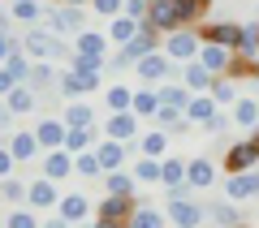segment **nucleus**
<instances>
[{
    "instance_id": "43",
    "label": "nucleus",
    "mask_w": 259,
    "mask_h": 228,
    "mask_svg": "<svg viewBox=\"0 0 259 228\" xmlns=\"http://www.w3.org/2000/svg\"><path fill=\"white\" fill-rule=\"evenodd\" d=\"M164 185L173 190V185H186V164L182 159H164Z\"/></svg>"
},
{
    "instance_id": "2",
    "label": "nucleus",
    "mask_w": 259,
    "mask_h": 228,
    "mask_svg": "<svg viewBox=\"0 0 259 228\" xmlns=\"http://www.w3.org/2000/svg\"><path fill=\"white\" fill-rule=\"evenodd\" d=\"M199 52H203V47H199V39H194L190 30H173V35L164 39V56H168V61H177V65H182V61H194Z\"/></svg>"
},
{
    "instance_id": "25",
    "label": "nucleus",
    "mask_w": 259,
    "mask_h": 228,
    "mask_svg": "<svg viewBox=\"0 0 259 228\" xmlns=\"http://www.w3.org/2000/svg\"><path fill=\"white\" fill-rule=\"evenodd\" d=\"M160 103H164V108H177V112H186V108H190V86H160Z\"/></svg>"
},
{
    "instance_id": "34",
    "label": "nucleus",
    "mask_w": 259,
    "mask_h": 228,
    "mask_svg": "<svg viewBox=\"0 0 259 228\" xmlns=\"http://www.w3.org/2000/svg\"><path fill=\"white\" fill-rule=\"evenodd\" d=\"M130 112H134V117H156L160 112V95L156 91H134V108Z\"/></svg>"
},
{
    "instance_id": "42",
    "label": "nucleus",
    "mask_w": 259,
    "mask_h": 228,
    "mask_svg": "<svg viewBox=\"0 0 259 228\" xmlns=\"http://www.w3.org/2000/svg\"><path fill=\"white\" fill-rule=\"evenodd\" d=\"M48 82H52V65H48V61H35V65H30V82H26V86L44 91Z\"/></svg>"
},
{
    "instance_id": "16",
    "label": "nucleus",
    "mask_w": 259,
    "mask_h": 228,
    "mask_svg": "<svg viewBox=\"0 0 259 228\" xmlns=\"http://www.w3.org/2000/svg\"><path fill=\"white\" fill-rule=\"evenodd\" d=\"M30 207H35V211H44V207H61L52 177H39V181H30Z\"/></svg>"
},
{
    "instance_id": "35",
    "label": "nucleus",
    "mask_w": 259,
    "mask_h": 228,
    "mask_svg": "<svg viewBox=\"0 0 259 228\" xmlns=\"http://www.w3.org/2000/svg\"><path fill=\"white\" fill-rule=\"evenodd\" d=\"M91 142H95V129H65V146H61V151L74 155V151H87Z\"/></svg>"
},
{
    "instance_id": "32",
    "label": "nucleus",
    "mask_w": 259,
    "mask_h": 228,
    "mask_svg": "<svg viewBox=\"0 0 259 228\" xmlns=\"http://www.w3.org/2000/svg\"><path fill=\"white\" fill-rule=\"evenodd\" d=\"M134 185H139V181L125 177V173H108V177H104V190H108V194H121V198H134Z\"/></svg>"
},
{
    "instance_id": "26",
    "label": "nucleus",
    "mask_w": 259,
    "mask_h": 228,
    "mask_svg": "<svg viewBox=\"0 0 259 228\" xmlns=\"http://www.w3.org/2000/svg\"><path fill=\"white\" fill-rule=\"evenodd\" d=\"M139 26H143V22H134V18H125V13H121V18H112V26H108V39H117V43L125 47L130 39L139 35Z\"/></svg>"
},
{
    "instance_id": "44",
    "label": "nucleus",
    "mask_w": 259,
    "mask_h": 228,
    "mask_svg": "<svg viewBox=\"0 0 259 228\" xmlns=\"http://www.w3.org/2000/svg\"><path fill=\"white\" fill-rule=\"evenodd\" d=\"M74 168L82 177H95V173H104V164H100V155H95V151H87V155H78L74 159Z\"/></svg>"
},
{
    "instance_id": "40",
    "label": "nucleus",
    "mask_w": 259,
    "mask_h": 228,
    "mask_svg": "<svg viewBox=\"0 0 259 228\" xmlns=\"http://www.w3.org/2000/svg\"><path fill=\"white\" fill-rule=\"evenodd\" d=\"M233 121H238V125H255L259 121V103L255 99H238L233 103Z\"/></svg>"
},
{
    "instance_id": "47",
    "label": "nucleus",
    "mask_w": 259,
    "mask_h": 228,
    "mask_svg": "<svg viewBox=\"0 0 259 228\" xmlns=\"http://www.w3.org/2000/svg\"><path fill=\"white\" fill-rule=\"evenodd\" d=\"M91 9H95V13H108V18H112V13H125V0H91Z\"/></svg>"
},
{
    "instance_id": "39",
    "label": "nucleus",
    "mask_w": 259,
    "mask_h": 228,
    "mask_svg": "<svg viewBox=\"0 0 259 228\" xmlns=\"http://www.w3.org/2000/svg\"><path fill=\"white\" fill-rule=\"evenodd\" d=\"M130 228H164V215L151 207H139L134 215H130Z\"/></svg>"
},
{
    "instance_id": "49",
    "label": "nucleus",
    "mask_w": 259,
    "mask_h": 228,
    "mask_svg": "<svg viewBox=\"0 0 259 228\" xmlns=\"http://www.w3.org/2000/svg\"><path fill=\"white\" fill-rule=\"evenodd\" d=\"M13 164H18L13 151H9V146H0V181H9V177H13Z\"/></svg>"
},
{
    "instance_id": "48",
    "label": "nucleus",
    "mask_w": 259,
    "mask_h": 228,
    "mask_svg": "<svg viewBox=\"0 0 259 228\" xmlns=\"http://www.w3.org/2000/svg\"><path fill=\"white\" fill-rule=\"evenodd\" d=\"M212 99H238V91H233V82H225V78H216V82H212Z\"/></svg>"
},
{
    "instance_id": "50",
    "label": "nucleus",
    "mask_w": 259,
    "mask_h": 228,
    "mask_svg": "<svg viewBox=\"0 0 259 228\" xmlns=\"http://www.w3.org/2000/svg\"><path fill=\"white\" fill-rule=\"evenodd\" d=\"M13 52H18V47H13V39H9V30H0V65L9 61Z\"/></svg>"
},
{
    "instance_id": "8",
    "label": "nucleus",
    "mask_w": 259,
    "mask_h": 228,
    "mask_svg": "<svg viewBox=\"0 0 259 228\" xmlns=\"http://www.w3.org/2000/svg\"><path fill=\"white\" fill-rule=\"evenodd\" d=\"M104 134L117 138V142H130V138H139V117L134 112H112V117H104Z\"/></svg>"
},
{
    "instance_id": "30",
    "label": "nucleus",
    "mask_w": 259,
    "mask_h": 228,
    "mask_svg": "<svg viewBox=\"0 0 259 228\" xmlns=\"http://www.w3.org/2000/svg\"><path fill=\"white\" fill-rule=\"evenodd\" d=\"M91 121H95V112L87 103H69L65 108V129H91Z\"/></svg>"
},
{
    "instance_id": "11",
    "label": "nucleus",
    "mask_w": 259,
    "mask_h": 228,
    "mask_svg": "<svg viewBox=\"0 0 259 228\" xmlns=\"http://www.w3.org/2000/svg\"><path fill=\"white\" fill-rule=\"evenodd\" d=\"M100 86V73H78V69H65L61 73V95L69 99V95H87Z\"/></svg>"
},
{
    "instance_id": "58",
    "label": "nucleus",
    "mask_w": 259,
    "mask_h": 228,
    "mask_svg": "<svg viewBox=\"0 0 259 228\" xmlns=\"http://www.w3.org/2000/svg\"><path fill=\"white\" fill-rule=\"evenodd\" d=\"M255 138H259V134H255Z\"/></svg>"
},
{
    "instance_id": "27",
    "label": "nucleus",
    "mask_w": 259,
    "mask_h": 228,
    "mask_svg": "<svg viewBox=\"0 0 259 228\" xmlns=\"http://www.w3.org/2000/svg\"><path fill=\"white\" fill-rule=\"evenodd\" d=\"M134 181H147V185L164 181V164H160V159H151V155H143L139 164H134Z\"/></svg>"
},
{
    "instance_id": "7",
    "label": "nucleus",
    "mask_w": 259,
    "mask_h": 228,
    "mask_svg": "<svg viewBox=\"0 0 259 228\" xmlns=\"http://www.w3.org/2000/svg\"><path fill=\"white\" fill-rule=\"evenodd\" d=\"M48 26H52V35H82V13H78V5H61V9H52Z\"/></svg>"
},
{
    "instance_id": "18",
    "label": "nucleus",
    "mask_w": 259,
    "mask_h": 228,
    "mask_svg": "<svg viewBox=\"0 0 259 228\" xmlns=\"http://www.w3.org/2000/svg\"><path fill=\"white\" fill-rule=\"evenodd\" d=\"M134 198H121V194H108V198L100 202V219H130L134 215Z\"/></svg>"
},
{
    "instance_id": "38",
    "label": "nucleus",
    "mask_w": 259,
    "mask_h": 228,
    "mask_svg": "<svg viewBox=\"0 0 259 228\" xmlns=\"http://www.w3.org/2000/svg\"><path fill=\"white\" fill-rule=\"evenodd\" d=\"M0 198H5V202H30V185L9 177V181H0Z\"/></svg>"
},
{
    "instance_id": "31",
    "label": "nucleus",
    "mask_w": 259,
    "mask_h": 228,
    "mask_svg": "<svg viewBox=\"0 0 259 228\" xmlns=\"http://www.w3.org/2000/svg\"><path fill=\"white\" fill-rule=\"evenodd\" d=\"M39 13H48L39 0H13V5H9V18L13 22H39Z\"/></svg>"
},
{
    "instance_id": "13",
    "label": "nucleus",
    "mask_w": 259,
    "mask_h": 228,
    "mask_svg": "<svg viewBox=\"0 0 259 228\" xmlns=\"http://www.w3.org/2000/svg\"><path fill=\"white\" fill-rule=\"evenodd\" d=\"M147 26H156V30H168V35H173V30L182 26V18H177V9H173V0H151Z\"/></svg>"
},
{
    "instance_id": "37",
    "label": "nucleus",
    "mask_w": 259,
    "mask_h": 228,
    "mask_svg": "<svg viewBox=\"0 0 259 228\" xmlns=\"http://www.w3.org/2000/svg\"><path fill=\"white\" fill-rule=\"evenodd\" d=\"M30 65H35V61H30V56H26V52L18 47V52H13L9 61H5V69H9L13 78H18V82H30Z\"/></svg>"
},
{
    "instance_id": "21",
    "label": "nucleus",
    "mask_w": 259,
    "mask_h": 228,
    "mask_svg": "<svg viewBox=\"0 0 259 228\" xmlns=\"http://www.w3.org/2000/svg\"><path fill=\"white\" fill-rule=\"evenodd\" d=\"M5 103H9V112H13V117H26V112L35 108V86H26V82H22V86H13V91L5 95Z\"/></svg>"
},
{
    "instance_id": "14",
    "label": "nucleus",
    "mask_w": 259,
    "mask_h": 228,
    "mask_svg": "<svg viewBox=\"0 0 259 228\" xmlns=\"http://www.w3.org/2000/svg\"><path fill=\"white\" fill-rule=\"evenodd\" d=\"M35 138H39V146H44V151H61V146H65V121L44 117V121L35 125Z\"/></svg>"
},
{
    "instance_id": "55",
    "label": "nucleus",
    "mask_w": 259,
    "mask_h": 228,
    "mask_svg": "<svg viewBox=\"0 0 259 228\" xmlns=\"http://www.w3.org/2000/svg\"><path fill=\"white\" fill-rule=\"evenodd\" d=\"M61 5H91V0H61Z\"/></svg>"
},
{
    "instance_id": "10",
    "label": "nucleus",
    "mask_w": 259,
    "mask_h": 228,
    "mask_svg": "<svg viewBox=\"0 0 259 228\" xmlns=\"http://www.w3.org/2000/svg\"><path fill=\"white\" fill-rule=\"evenodd\" d=\"M168 73H177V61H168L164 52H151L139 61V78L143 82H160V78H168Z\"/></svg>"
},
{
    "instance_id": "23",
    "label": "nucleus",
    "mask_w": 259,
    "mask_h": 228,
    "mask_svg": "<svg viewBox=\"0 0 259 228\" xmlns=\"http://www.w3.org/2000/svg\"><path fill=\"white\" fill-rule=\"evenodd\" d=\"M212 177H216L212 159H190V164H186V181H190L194 190H207V185H212Z\"/></svg>"
},
{
    "instance_id": "54",
    "label": "nucleus",
    "mask_w": 259,
    "mask_h": 228,
    "mask_svg": "<svg viewBox=\"0 0 259 228\" xmlns=\"http://www.w3.org/2000/svg\"><path fill=\"white\" fill-rule=\"evenodd\" d=\"M48 228H74L69 219H48Z\"/></svg>"
},
{
    "instance_id": "22",
    "label": "nucleus",
    "mask_w": 259,
    "mask_h": 228,
    "mask_svg": "<svg viewBox=\"0 0 259 228\" xmlns=\"http://www.w3.org/2000/svg\"><path fill=\"white\" fill-rule=\"evenodd\" d=\"M69 168H74V155H69V151H48V159H44V177L65 181V177H69Z\"/></svg>"
},
{
    "instance_id": "28",
    "label": "nucleus",
    "mask_w": 259,
    "mask_h": 228,
    "mask_svg": "<svg viewBox=\"0 0 259 228\" xmlns=\"http://www.w3.org/2000/svg\"><path fill=\"white\" fill-rule=\"evenodd\" d=\"M207 5H212V0H173V9H177V18H182V26L199 22V18L207 13Z\"/></svg>"
},
{
    "instance_id": "53",
    "label": "nucleus",
    "mask_w": 259,
    "mask_h": 228,
    "mask_svg": "<svg viewBox=\"0 0 259 228\" xmlns=\"http://www.w3.org/2000/svg\"><path fill=\"white\" fill-rule=\"evenodd\" d=\"M91 228H130V219H95Z\"/></svg>"
},
{
    "instance_id": "6",
    "label": "nucleus",
    "mask_w": 259,
    "mask_h": 228,
    "mask_svg": "<svg viewBox=\"0 0 259 228\" xmlns=\"http://www.w3.org/2000/svg\"><path fill=\"white\" fill-rule=\"evenodd\" d=\"M203 39H207V43L229 47V52H238V47H242V26H233V22H207Z\"/></svg>"
},
{
    "instance_id": "3",
    "label": "nucleus",
    "mask_w": 259,
    "mask_h": 228,
    "mask_svg": "<svg viewBox=\"0 0 259 228\" xmlns=\"http://www.w3.org/2000/svg\"><path fill=\"white\" fill-rule=\"evenodd\" d=\"M255 164H259V138H250V142H233L229 155H225V168H229V173H250Z\"/></svg>"
},
{
    "instance_id": "52",
    "label": "nucleus",
    "mask_w": 259,
    "mask_h": 228,
    "mask_svg": "<svg viewBox=\"0 0 259 228\" xmlns=\"http://www.w3.org/2000/svg\"><path fill=\"white\" fill-rule=\"evenodd\" d=\"M13 129V112H9V103H0V134H9Z\"/></svg>"
},
{
    "instance_id": "24",
    "label": "nucleus",
    "mask_w": 259,
    "mask_h": 228,
    "mask_svg": "<svg viewBox=\"0 0 259 228\" xmlns=\"http://www.w3.org/2000/svg\"><path fill=\"white\" fill-rule=\"evenodd\" d=\"M182 82L190 86V91H207V86H212L216 78H212V69H207V65L190 61V65H186V73H182Z\"/></svg>"
},
{
    "instance_id": "15",
    "label": "nucleus",
    "mask_w": 259,
    "mask_h": 228,
    "mask_svg": "<svg viewBox=\"0 0 259 228\" xmlns=\"http://www.w3.org/2000/svg\"><path fill=\"white\" fill-rule=\"evenodd\" d=\"M95 155H100L104 173H121V164H125V142H117V138H104V142L95 146Z\"/></svg>"
},
{
    "instance_id": "45",
    "label": "nucleus",
    "mask_w": 259,
    "mask_h": 228,
    "mask_svg": "<svg viewBox=\"0 0 259 228\" xmlns=\"http://www.w3.org/2000/svg\"><path fill=\"white\" fill-rule=\"evenodd\" d=\"M147 13H151V0H125V18L147 22Z\"/></svg>"
},
{
    "instance_id": "9",
    "label": "nucleus",
    "mask_w": 259,
    "mask_h": 228,
    "mask_svg": "<svg viewBox=\"0 0 259 228\" xmlns=\"http://www.w3.org/2000/svg\"><path fill=\"white\" fill-rule=\"evenodd\" d=\"M186 117H190V121H199V125H207V134H216V129L225 125V117L216 112V99H212V95H207V99L199 95V99H194L190 108H186Z\"/></svg>"
},
{
    "instance_id": "56",
    "label": "nucleus",
    "mask_w": 259,
    "mask_h": 228,
    "mask_svg": "<svg viewBox=\"0 0 259 228\" xmlns=\"http://www.w3.org/2000/svg\"><path fill=\"white\" fill-rule=\"evenodd\" d=\"M233 228H246V224H233Z\"/></svg>"
},
{
    "instance_id": "41",
    "label": "nucleus",
    "mask_w": 259,
    "mask_h": 228,
    "mask_svg": "<svg viewBox=\"0 0 259 228\" xmlns=\"http://www.w3.org/2000/svg\"><path fill=\"white\" fill-rule=\"evenodd\" d=\"M164 146H168V138H164V134H143L139 151H143V155H151V159H160V155H164Z\"/></svg>"
},
{
    "instance_id": "17",
    "label": "nucleus",
    "mask_w": 259,
    "mask_h": 228,
    "mask_svg": "<svg viewBox=\"0 0 259 228\" xmlns=\"http://www.w3.org/2000/svg\"><path fill=\"white\" fill-rule=\"evenodd\" d=\"M9 151H13V159H35L39 151H44V146H39V138H35V129H22V134H13L9 138Z\"/></svg>"
},
{
    "instance_id": "4",
    "label": "nucleus",
    "mask_w": 259,
    "mask_h": 228,
    "mask_svg": "<svg viewBox=\"0 0 259 228\" xmlns=\"http://www.w3.org/2000/svg\"><path fill=\"white\" fill-rule=\"evenodd\" d=\"M156 47H164V43H160V30L143 22V26H139V35H134V39H130V43H125V56H130V61H134V65H139L143 56H151V52H156Z\"/></svg>"
},
{
    "instance_id": "20",
    "label": "nucleus",
    "mask_w": 259,
    "mask_h": 228,
    "mask_svg": "<svg viewBox=\"0 0 259 228\" xmlns=\"http://www.w3.org/2000/svg\"><path fill=\"white\" fill-rule=\"evenodd\" d=\"M74 52L87 56V61H100L104 65V35H95V30H82V35L74 39Z\"/></svg>"
},
{
    "instance_id": "1",
    "label": "nucleus",
    "mask_w": 259,
    "mask_h": 228,
    "mask_svg": "<svg viewBox=\"0 0 259 228\" xmlns=\"http://www.w3.org/2000/svg\"><path fill=\"white\" fill-rule=\"evenodd\" d=\"M22 52H26L30 61H61V56H69V47H65L56 35H48V30H26Z\"/></svg>"
},
{
    "instance_id": "19",
    "label": "nucleus",
    "mask_w": 259,
    "mask_h": 228,
    "mask_svg": "<svg viewBox=\"0 0 259 228\" xmlns=\"http://www.w3.org/2000/svg\"><path fill=\"white\" fill-rule=\"evenodd\" d=\"M199 65H207L212 73H225L233 65V52H229V47H221V43H207L203 52H199Z\"/></svg>"
},
{
    "instance_id": "57",
    "label": "nucleus",
    "mask_w": 259,
    "mask_h": 228,
    "mask_svg": "<svg viewBox=\"0 0 259 228\" xmlns=\"http://www.w3.org/2000/svg\"><path fill=\"white\" fill-rule=\"evenodd\" d=\"M0 138H5V134H0ZM0 146H5V142H0Z\"/></svg>"
},
{
    "instance_id": "36",
    "label": "nucleus",
    "mask_w": 259,
    "mask_h": 228,
    "mask_svg": "<svg viewBox=\"0 0 259 228\" xmlns=\"http://www.w3.org/2000/svg\"><path fill=\"white\" fill-rule=\"evenodd\" d=\"M87 211H91V207H87L82 194H69V198H61V219H69V224H74V219H82Z\"/></svg>"
},
{
    "instance_id": "29",
    "label": "nucleus",
    "mask_w": 259,
    "mask_h": 228,
    "mask_svg": "<svg viewBox=\"0 0 259 228\" xmlns=\"http://www.w3.org/2000/svg\"><path fill=\"white\" fill-rule=\"evenodd\" d=\"M104 103H108V112H130L134 108V91L130 86H108L104 91Z\"/></svg>"
},
{
    "instance_id": "51",
    "label": "nucleus",
    "mask_w": 259,
    "mask_h": 228,
    "mask_svg": "<svg viewBox=\"0 0 259 228\" xmlns=\"http://www.w3.org/2000/svg\"><path fill=\"white\" fill-rule=\"evenodd\" d=\"M13 86H22V82H18V78H13L9 69H5V65H0V95H9Z\"/></svg>"
},
{
    "instance_id": "46",
    "label": "nucleus",
    "mask_w": 259,
    "mask_h": 228,
    "mask_svg": "<svg viewBox=\"0 0 259 228\" xmlns=\"http://www.w3.org/2000/svg\"><path fill=\"white\" fill-rule=\"evenodd\" d=\"M5 228H39V224H35V215H30V211H9Z\"/></svg>"
},
{
    "instance_id": "12",
    "label": "nucleus",
    "mask_w": 259,
    "mask_h": 228,
    "mask_svg": "<svg viewBox=\"0 0 259 228\" xmlns=\"http://www.w3.org/2000/svg\"><path fill=\"white\" fill-rule=\"evenodd\" d=\"M255 194H259V173H233L229 185H225V198H229V202L255 198Z\"/></svg>"
},
{
    "instance_id": "5",
    "label": "nucleus",
    "mask_w": 259,
    "mask_h": 228,
    "mask_svg": "<svg viewBox=\"0 0 259 228\" xmlns=\"http://www.w3.org/2000/svg\"><path fill=\"white\" fill-rule=\"evenodd\" d=\"M168 219H173L177 228H199L207 219V211L194 207V202H186V198H168Z\"/></svg>"
},
{
    "instance_id": "33",
    "label": "nucleus",
    "mask_w": 259,
    "mask_h": 228,
    "mask_svg": "<svg viewBox=\"0 0 259 228\" xmlns=\"http://www.w3.org/2000/svg\"><path fill=\"white\" fill-rule=\"evenodd\" d=\"M207 219H212V224H221V228H233L242 215L229 207V202H207Z\"/></svg>"
}]
</instances>
